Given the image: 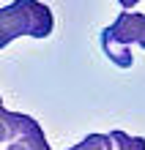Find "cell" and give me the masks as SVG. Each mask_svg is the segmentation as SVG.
<instances>
[{"instance_id": "cell-1", "label": "cell", "mask_w": 145, "mask_h": 150, "mask_svg": "<svg viewBox=\"0 0 145 150\" xmlns=\"http://www.w3.org/2000/svg\"><path fill=\"white\" fill-rule=\"evenodd\" d=\"M55 28V16L49 6L41 0H14L0 8V49L19 36L30 38H47Z\"/></svg>"}, {"instance_id": "cell-2", "label": "cell", "mask_w": 145, "mask_h": 150, "mask_svg": "<svg viewBox=\"0 0 145 150\" xmlns=\"http://www.w3.org/2000/svg\"><path fill=\"white\" fill-rule=\"evenodd\" d=\"M131 44L145 49V14L123 11L110 28L101 30V49L118 68H131Z\"/></svg>"}, {"instance_id": "cell-3", "label": "cell", "mask_w": 145, "mask_h": 150, "mask_svg": "<svg viewBox=\"0 0 145 150\" xmlns=\"http://www.w3.org/2000/svg\"><path fill=\"white\" fill-rule=\"evenodd\" d=\"M6 150H49V142L44 137V128L36 123L30 115H22L19 131L14 134L11 142H6Z\"/></svg>"}, {"instance_id": "cell-4", "label": "cell", "mask_w": 145, "mask_h": 150, "mask_svg": "<svg viewBox=\"0 0 145 150\" xmlns=\"http://www.w3.org/2000/svg\"><path fill=\"white\" fill-rule=\"evenodd\" d=\"M19 123H22V112H8L0 101V145L14 139V134L19 131Z\"/></svg>"}, {"instance_id": "cell-5", "label": "cell", "mask_w": 145, "mask_h": 150, "mask_svg": "<svg viewBox=\"0 0 145 150\" xmlns=\"http://www.w3.org/2000/svg\"><path fill=\"white\" fill-rule=\"evenodd\" d=\"M112 150H145V137H131L126 131H110Z\"/></svg>"}, {"instance_id": "cell-6", "label": "cell", "mask_w": 145, "mask_h": 150, "mask_svg": "<svg viewBox=\"0 0 145 150\" xmlns=\"http://www.w3.org/2000/svg\"><path fill=\"white\" fill-rule=\"evenodd\" d=\"M69 150H112V139L110 134H88L82 142H77Z\"/></svg>"}, {"instance_id": "cell-7", "label": "cell", "mask_w": 145, "mask_h": 150, "mask_svg": "<svg viewBox=\"0 0 145 150\" xmlns=\"http://www.w3.org/2000/svg\"><path fill=\"white\" fill-rule=\"evenodd\" d=\"M118 3H121V6L126 8V11H131V8L137 6V3H142V0H118Z\"/></svg>"}, {"instance_id": "cell-8", "label": "cell", "mask_w": 145, "mask_h": 150, "mask_svg": "<svg viewBox=\"0 0 145 150\" xmlns=\"http://www.w3.org/2000/svg\"><path fill=\"white\" fill-rule=\"evenodd\" d=\"M0 101H3V98H0Z\"/></svg>"}]
</instances>
